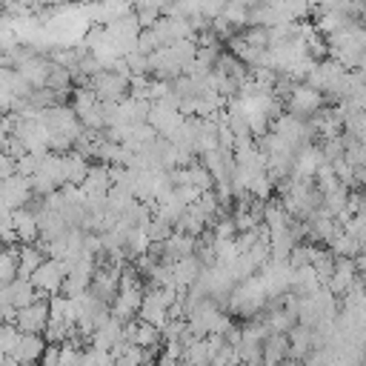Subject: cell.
<instances>
[{"label": "cell", "mask_w": 366, "mask_h": 366, "mask_svg": "<svg viewBox=\"0 0 366 366\" xmlns=\"http://www.w3.org/2000/svg\"><path fill=\"white\" fill-rule=\"evenodd\" d=\"M289 357V335H269L263 340V366H280Z\"/></svg>", "instance_id": "52a82bcc"}, {"label": "cell", "mask_w": 366, "mask_h": 366, "mask_svg": "<svg viewBox=\"0 0 366 366\" xmlns=\"http://www.w3.org/2000/svg\"><path fill=\"white\" fill-rule=\"evenodd\" d=\"M49 300L46 297H40V300H34V303H29V306H23V309H17L14 312V320H11V326L20 332V335H46V326H49Z\"/></svg>", "instance_id": "3957f363"}, {"label": "cell", "mask_w": 366, "mask_h": 366, "mask_svg": "<svg viewBox=\"0 0 366 366\" xmlns=\"http://www.w3.org/2000/svg\"><path fill=\"white\" fill-rule=\"evenodd\" d=\"M29 283L34 286V292H37L40 297H54V295H60V292H63L66 269H63V263H60V260L46 257V260L40 263V269L29 277Z\"/></svg>", "instance_id": "7a4b0ae2"}, {"label": "cell", "mask_w": 366, "mask_h": 366, "mask_svg": "<svg viewBox=\"0 0 366 366\" xmlns=\"http://www.w3.org/2000/svg\"><path fill=\"white\" fill-rule=\"evenodd\" d=\"M280 366H303V363H300V360H295V357H286Z\"/></svg>", "instance_id": "30bf717a"}, {"label": "cell", "mask_w": 366, "mask_h": 366, "mask_svg": "<svg viewBox=\"0 0 366 366\" xmlns=\"http://www.w3.org/2000/svg\"><path fill=\"white\" fill-rule=\"evenodd\" d=\"M129 86H132V77L114 71V69H103L97 71L92 80H89V89L97 94L100 103H120L129 97Z\"/></svg>", "instance_id": "6da1fadb"}, {"label": "cell", "mask_w": 366, "mask_h": 366, "mask_svg": "<svg viewBox=\"0 0 366 366\" xmlns=\"http://www.w3.org/2000/svg\"><path fill=\"white\" fill-rule=\"evenodd\" d=\"M286 106H289V114L306 120L309 114H317V112H320V106H323V94L315 92V89L306 86V83H295V89H292L289 97H286Z\"/></svg>", "instance_id": "277c9868"}, {"label": "cell", "mask_w": 366, "mask_h": 366, "mask_svg": "<svg viewBox=\"0 0 366 366\" xmlns=\"http://www.w3.org/2000/svg\"><path fill=\"white\" fill-rule=\"evenodd\" d=\"M43 352H46V337H40V335H20L17 343L11 346L9 357L17 366H31V363H40Z\"/></svg>", "instance_id": "5b68a950"}, {"label": "cell", "mask_w": 366, "mask_h": 366, "mask_svg": "<svg viewBox=\"0 0 366 366\" xmlns=\"http://www.w3.org/2000/svg\"><path fill=\"white\" fill-rule=\"evenodd\" d=\"M143 366H157V363H154V360H149V363H143Z\"/></svg>", "instance_id": "8fae6325"}, {"label": "cell", "mask_w": 366, "mask_h": 366, "mask_svg": "<svg viewBox=\"0 0 366 366\" xmlns=\"http://www.w3.org/2000/svg\"><path fill=\"white\" fill-rule=\"evenodd\" d=\"M17 280V249L6 246L0 249V286H9Z\"/></svg>", "instance_id": "ba28073f"}, {"label": "cell", "mask_w": 366, "mask_h": 366, "mask_svg": "<svg viewBox=\"0 0 366 366\" xmlns=\"http://www.w3.org/2000/svg\"><path fill=\"white\" fill-rule=\"evenodd\" d=\"M83 366H114V357H112V352L92 346V352H86V357H83Z\"/></svg>", "instance_id": "9c48e42d"}, {"label": "cell", "mask_w": 366, "mask_h": 366, "mask_svg": "<svg viewBox=\"0 0 366 366\" xmlns=\"http://www.w3.org/2000/svg\"><path fill=\"white\" fill-rule=\"evenodd\" d=\"M355 280H357L355 257H337V263H335V274H332V280L326 283V289H329L335 297H340V295H346V292L352 289Z\"/></svg>", "instance_id": "8992f818"}]
</instances>
